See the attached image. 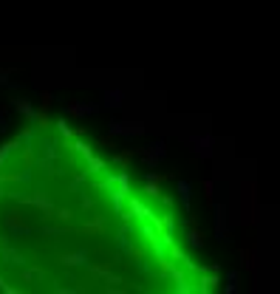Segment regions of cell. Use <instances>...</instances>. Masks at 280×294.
<instances>
[{
	"label": "cell",
	"instance_id": "obj_1",
	"mask_svg": "<svg viewBox=\"0 0 280 294\" xmlns=\"http://www.w3.org/2000/svg\"><path fill=\"white\" fill-rule=\"evenodd\" d=\"M170 198L62 119L0 145V292L213 294Z\"/></svg>",
	"mask_w": 280,
	"mask_h": 294
}]
</instances>
